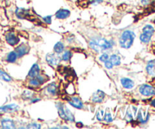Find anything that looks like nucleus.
Instances as JSON below:
<instances>
[{"label": "nucleus", "instance_id": "nucleus-12", "mask_svg": "<svg viewBox=\"0 0 155 129\" xmlns=\"http://www.w3.org/2000/svg\"><path fill=\"white\" fill-rule=\"evenodd\" d=\"M71 15V12L68 9H59L55 14V17L58 19H65Z\"/></svg>", "mask_w": 155, "mask_h": 129}, {"label": "nucleus", "instance_id": "nucleus-7", "mask_svg": "<svg viewBox=\"0 0 155 129\" xmlns=\"http://www.w3.org/2000/svg\"><path fill=\"white\" fill-rule=\"evenodd\" d=\"M6 42L11 46H15L19 42L20 39L18 36H16L15 33L13 32H9L5 35Z\"/></svg>", "mask_w": 155, "mask_h": 129}, {"label": "nucleus", "instance_id": "nucleus-1", "mask_svg": "<svg viewBox=\"0 0 155 129\" xmlns=\"http://www.w3.org/2000/svg\"><path fill=\"white\" fill-rule=\"evenodd\" d=\"M114 45V42L113 40H107L102 37H96L91 39L89 42V46L91 49L97 53H101V52L106 51L112 47Z\"/></svg>", "mask_w": 155, "mask_h": 129}, {"label": "nucleus", "instance_id": "nucleus-22", "mask_svg": "<svg viewBox=\"0 0 155 129\" xmlns=\"http://www.w3.org/2000/svg\"><path fill=\"white\" fill-rule=\"evenodd\" d=\"M0 80H5V81H7V82H10L12 81V77H10L9 74H8L7 73L5 72V71H2V70H0Z\"/></svg>", "mask_w": 155, "mask_h": 129}, {"label": "nucleus", "instance_id": "nucleus-19", "mask_svg": "<svg viewBox=\"0 0 155 129\" xmlns=\"http://www.w3.org/2000/svg\"><path fill=\"white\" fill-rule=\"evenodd\" d=\"M109 59H110V61L111 62V63L113 64V65H116V66H117V65H120L121 58L120 56H118V55L117 54L111 55V56L109 58Z\"/></svg>", "mask_w": 155, "mask_h": 129}, {"label": "nucleus", "instance_id": "nucleus-31", "mask_svg": "<svg viewBox=\"0 0 155 129\" xmlns=\"http://www.w3.org/2000/svg\"><path fill=\"white\" fill-rule=\"evenodd\" d=\"M104 66H105L106 68H107V69H110V68H113V64L111 63V62L110 61V59H108V60L106 61L105 62H104Z\"/></svg>", "mask_w": 155, "mask_h": 129}, {"label": "nucleus", "instance_id": "nucleus-36", "mask_svg": "<svg viewBox=\"0 0 155 129\" xmlns=\"http://www.w3.org/2000/svg\"><path fill=\"white\" fill-rule=\"evenodd\" d=\"M39 99H34V100H32V101H31V103H36V102H38V101H39Z\"/></svg>", "mask_w": 155, "mask_h": 129}, {"label": "nucleus", "instance_id": "nucleus-35", "mask_svg": "<svg viewBox=\"0 0 155 129\" xmlns=\"http://www.w3.org/2000/svg\"><path fill=\"white\" fill-rule=\"evenodd\" d=\"M150 1H151V0H142V2L143 3L144 5H147L149 3Z\"/></svg>", "mask_w": 155, "mask_h": 129}, {"label": "nucleus", "instance_id": "nucleus-15", "mask_svg": "<svg viewBox=\"0 0 155 129\" xmlns=\"http://www.w3.org/2000/svg\"><path fill=\"white\" fill-rule=\"evenodd\" d=\"M39 72H40V69H39V65H38L37 63H35L33 64V66L31 67L30 70L29 71L28 76L30 77V78H32V77L37 76L39 74Z\"/></svg>", "mask_w": 155, "mask_h": 129}, {"label": "nucleus", "instance_id": "nucleus-4", "mask_svg": "<svg viewBox=\"0 0 155 129\" xmlns=\"http://www.w3.org/2000/svg\"><path fill=\"white\" fill-rule=\"evenodd\" d=\"M47 77L48 76H43L42 74H39L36 77L30 78V80H29V84L32 87H37L43 84L45 81L48 80V77Z\"/></svg>", "mask_w": 155, "mask_h": 129}, {"label": "nucleus", "instance_id": "nucleus-32", "mask_svg": "<svg viewBox=\"0 0 155 129\" xmlns=\"http://www.w3.org/2000/svg\"><path fill=\"white\" fill-rule=\"evenodd\" d=\"M44 21H45L46 24H51V15H48L46 17H44L43 18Z\"/></svg>", "mask_w": 155, "mask_h": 129}, {"label": "nucleus", "instance_id": "nucleus-2", "mask_svg": "<svg viewBox=\"0 0 155 129\" xmlns=\"http://www.w3.org/2000/svg\"><path fill=\"white\" fill-rule=\"evenodd\" d=\"M135 37H136V35L133 31L125 30L123 32L120 38V46L124 49H130L133 44Z\"/></svg>", "mask_w": 155, "mask_h": 129}, {"label": "nucleus", "instance_id": "nucleus-16", "mask_svg": "<svg viewBox=\"0 0 155 129\" xmlns=\"http://www.w3.org/2000/svg\"><path fill=\"white\" fill-rule=\"evenodd\" d=\"M146 71L149 75H155V59L149 61L148 62L146 66Z\"/></svg>", "mask_w": 155, "mask_h": 129}, {"label": "nucleus", "instance_id": "nucleus-34", "mask_svg": "<svg viewBox=\"0 0 155 129\" xmlns=\"http://www.w3.org/2000/svg\"><path fill=\"white\" fill-rule=\"evenodd\" d=\"M76 126H77V127H83V124L82 122H77V124H76Z\"/></svg>", "mask_w": 155, "mask_h": 129}, {"label": "nucleus", "instance_id": "nucleus-8", "mask_svg": "<svg viewBox=\"0 0 155 129\" xmlns=\"http://www.w3.org/2000/svg\"><path fill=\"white\" fill-rule=\"evenodd\" d=\"M29 50H30V47L26 45L25 43H22L15 48V53H16L18 57L21 58L27 54L29 53Z\"/></svg>", "mask_w": 155, "mask_h": 129}, {"label": "nucleus", "instance_id": "nucleus-5", "mask_svg": "<svg viewBox=\"0 0 155 129\" xmlns=\"http://www.w3.org/2000/svg\"><path fill=\"white\" fill-rule=\"evenodd\" d=\"M45 60L47 63L52 67H56L59 65L61 62V57L58 56L57 53H48L45 56Z\"/></svg>", "mask_w": 155, "mask_h": 129}, {"label": "nucleus", "instance_id": "nucleus-18", "mask_svg": "<svg viewBox=\"0 0 155 129\" xmlns=\"http://www.w3.org/2000/svg\"><path fill=\"white\" fill-rule=\"evenodd\" d=\"M46 90L51 95L54 96L57 94L58 92V87L55 84V83H50L47 85L46 87Z\"/></svg>", "mask_w": 155, "mask_h": 129}, {"label": "nucleus", "instance_id": "nucleus-28", "mask_svg": "<svg viewBox=\"0 0 155 129\" xmlns=\"http://www.w3.org/2000/svg\"><path fill=\"white\" fill-rule=\"evenodd\" d=\"M104 112L103 110H99L98 112V113L96 114V118L98 121H101L104 118Z\"/></svg>", "mask_w": 155, "mask_h": 129}, {"label": "nucleus", "instance_id": "nucleus-26", "mask_svg": "<svg viewBox=\"0 0 155 129\" xmlns=\"http://www.w3.org/2000/svg\"><path fill=\"white\" fill-rule=\"evenodd\" d=\"M71 57H72V53L71 51H65L64 54L62 55L61 59L64 62H68L71 59Z\"/></svg>", "mask_w": 155, "mask_h": 129}, {"label": "nucleus", "instance_id": "nucleus-9", "mask_svg": "<svg viewBox=\"0 0 155 129\" xmlns=\"http://www.w3.org/2000/svg\"><path fill=\"white\" fill-rule=\"evenodd\" d=\"M104 97H105V93L103 91L98 90L96 92L93 93L91 100H92V102H93L95 103H101L103 102Z\"/></svg>", "mask_w": 155, "mask_h": 129}, {"label": "nucleus", "instance_id": "nucleus-24", "mask_svg": "<svg viewBox=\"0 0 155 129\" xmlns=\"http://www.w3.org/2000/svg\"><path fill=\"white\" fill-rule=\"evenodd\" d=\"M33 94H34V93L33 91L30 90H27L24 91V93H22V98L25 100H29L33 97Z\"/></svg>", "mask_w": 155, "mask_h": 129}, {"label": "nucleus", "instance_id": "nucleus-25", "mask_svg": "<svg viewBox=\"0 0 155 129\" xmlns=\"http://www.w3.org/2000/svg\"><path fill=\"white\" fill-rule=\"evenodd\" d=\"M89 4H90L89 3V0H77V5L81 8H87L89 5Z\"/></svg>", "mask_w": 155, "mask_h": 129}, {"label": "nucleus", "instance_id": "nucleus-3", "mask_svg": "<svg viewBox=\"0 0 155 129\" xmlns=\"http://www.w3.org/2000/svg\"><path fill=\"white\" fill-rule=\"evenodd\" d=\"M154 27L150 24L145 25L142 29V33L140 35V40L144 43H148L151 40L154 33Z\"/></svg>", "mask_w": 155, "mask_h": 129}, {"label": "nucleus", "instance_id": "nucleus-21", "mask_svg": "<svg viewBox=\"0 0 155 129\" xmlns=\"http://www.w3.org/2000/svg\"><path fill=\"white\" fill-rule=\"evenodd\" d=\"M64 110H65V115H66V117H67V120H68V121H71V122H74V121H75V118H74V115H73L71 111L67 107H64Z\"/></svg>", "mask_w": 155, "mask_h": 129}, {"label": "nucleus", "instance_id": "nucleus-14", "mask_svg": "<svg viewBox=\"0 0 155 129\" xmlns=\"http://www.w3.org/2000/svg\"><path fill=\"white\" fill-rule=\"evenodd\" d=\"M2 128L11 129L15 128V124L13 120L9 119V118H5L2 120Z\"/></svg>", "mask_w": 155, "mask_h": 129}, {"label": "nucleus", "instance_id": "nucleus-17", "mask_svg": "<svg viewBox=\"0 0 155 129\" xmlns=\"http://www.w3.org/2000/svg\"><path fill=\"white\" fill-rule=\"evenodd\" d=\"M121 84L126 89H132L134 87V82L131 79L124 77L121 79Z\"/></svg>", "mask_w": 155, "mask_h": 129}, {"label": "nucleus", "instance_id": "nucleus-10", "mask_svg": "<svg viewBox=\"0 0 155 129\" xmlns=\"http://www.w3.org/2000/svg\"><path fill=\"white\" fill-rule=\"evenodd\" d=\"M68 102L69 103L70 105H71L73 107L76 108V109H82L83 106V102L81 101V100L79 97H69V99L68 100Z\"/></svg>", "mask_w": 155, "mask_h": 129}, {"label": "nucleus", "instance_id": "nucleus-33", "mask_svg": "<svg viewBox=\"0 0 155 129\" xmlns=\"http://www.w3.org/2000/svg\"><path fill=\"white\" fill-rule=\"evenodd\" d=\"M103 0H89V3L91 5H98L99 3H101Z\"/></svg>", "mask_w": 155, "mask_h": 129}, {"label": "nucleus", "instance_id": "nucleus-6", "mask_svg": "<svg viewBox=\"0 0 155 129\" xmlns=\"http://www.w3.org/2000/svg\"><path fill=\"white\" fill-rule=\"evenodd\" d=\"M139 92L145 97H152L155 95V88L148 84H142L139 87Z\"/></svg>", "mask_w": 155, "mask_h": 129}, {"label": "nucleus", "instance_id": "nucleus-20", "mask_svg": "<svg viewBox=\"0 0 155 129\" xmlns=\"http://www.w3.org/2000/svg\"><path fill=\"white\" fill-rule=\"evenodd\" d=\"M64 49V45L63 44V42H58L57 43L54 45V53H57V54H60Z\"/></svg>", "mask_w": 155, "mask_h": 129}, {"label": "nucleus", "instance_id": "nucleus-23", "mask_svg": "<svg viewBox=\"0 0 155 129\" xmlns=\"http://www.w3.org/2000/svg\"><path fill=\"white\" fill-rule=\"evenodd\" d=\"M17 58H18V56H17L16 53L15 52H11L8 54L7 56V61L10 63H13L16 61Z\"/></svg>", "mask_w": 155, "mask_h": 129}, {"label": "nucleus", "instance_id": "nucleus-13", "mask_svg": "<svg viewBox=\"0 0 155 129\" xmlns=\"http://www.w3.org/2000/svg\"><path fill=\"white\" fill-rule=\"evenodd\" d=\"M56 107H57L58 112V115L60 116V118L61 119L65 120V121H68L67 120L66 115H65V110H64V105L62 103H56Z\"/></svg>", "mask_w": 155, "mask_h": 129}, {"label": "nucleus", "instance_id": "nucleus-11", "mask_svg": "<svg viewBox=\"0 0 155 129\" xmlns=\"http://www.w3.org/2000/svg\"><path fill=\"white\" fill-rule=\"evenodd\" d=\"M19 109V106L16 104H9L0 107V112H14Z\"/></svg>", "mask_w": 155, "mask_h": 129}, {"label": "nucleus", "instance_id": "nucleus-37", "mask_svg": "<svg viewBox=\"0 0 155 129\" xmlns=\"http://www.w3.org/2000/svg\"><path fill=\"white\" fill-rule=\"evenodd\" d=\"M151 105H152L153 106H154V107H155V100H152V102H151Z\"/></svg>", "mask_w": 155, "mask_h": 129}, {"label": "nucleus", "instance_id": "nucleus-29", "mask_svg": "<svg viewBox=\"0 0 155 129\" xmlns=\"http://www.w3.org/2000/svg\"><path fill=\"white\" fill-rule=\"evenodd\" d=\"M27 128H36V129H39L41 128V125L39 124H37V123H30V124H28L27 126Z\"/></svg>", "mask_w": 155, "mask_h": 129}, {"label": "nucleus", "instance_id": "nucleus-27", "mask_svg": "<svg viewBox=\"0 0 155 129\" xmlns=\"http://www.w3.org/2000/svg\"><path fill=\"white\" fill-rule=\"evenodd\" d=\"M103 119H104V121H105L106 122H107V123L111 122V121H113V118H112V115H111V114H110V112H107H107L104 114V118H103Z\"/></svg>", "mask_w": 155, "mask_h": 129}, {"label": "nucleus", "instance_id": "nucleus-30", "mask_svg": "<svg viewBox=\"0 0 155 129\" xmlns=\"http://www.w3.org/2000/svg\"><path fill=\"white\" fill-rule=\"evenodd\" d=\"M109 59V56L107 53H103L101 56L99 57V60L102 62H105L106 61Z\"/></svg>", "mask_w": 155, "mask_h": 129}]
</instances>
